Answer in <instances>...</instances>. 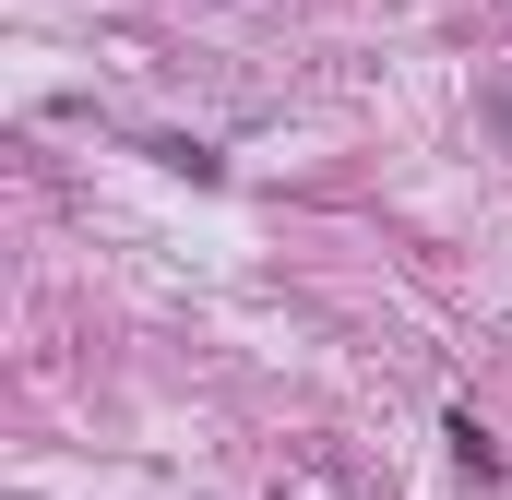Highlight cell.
Wrapping results in <instances>:
<instances>
[{
  "mask_svg": "<svg viewBox=\"0 0 512 500\" xmlns=\"http://www.w3.org/2000/svg\"><path fill=\"white\" fill-rule=\"evenodd\" d=\"M453 465H465V477H501V453H489V429H477V417H453Z\"/></svg>",
  "mask_w": 512,
  "mask_h": 500,
  "instance_id": "1",
  "label": "cell"
}]
</instances>
